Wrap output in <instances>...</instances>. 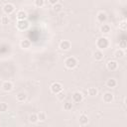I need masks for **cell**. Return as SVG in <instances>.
<instances>
[{
  "label": "cell",
  "instance_id": "obj_14",
  "mask_svg": "<svg viewBox=\"0 0 127 127\" xmlns=\"http://www.w3.org/2000/svg\"><path fill=\"white\" fill-rule=\"evenodd\" d=\"M16 17H17V20H26L28 18V14L25 10H19L17 11L16 13Z\"/></svg>",
  "mask_w": 127,
  "mask_h": 127
},
{
  "label": "cell",
  "instance_id": "obj_22",
  "mask_svg": "<svg viewBox=\"0 0 127 127\" xmlns=\"http://www.w3.org/2000/svg\"><path fill=\"white\" fill-rule=\"evenodd\" d=\"M28 120H29V122H30V123L35 124V123H37V122H38V115H37L36 113H32V114H30V115H29Z\"/></svg>",
  "mask_w": 127,
  "mask_h": 127
},
{
  "label": "cell",
  "instance_id": "obj_21",
  "mask_svg": "<svg viewBox=\"0 0 127 127\" xmlns=\"http://www.w3.org/2000/svg\"><path fill=\"white\" fill-rule=\"evenodd\" d=\"M37 115H38V121H40V122H45V121L47 120V114H46V112L40 111Z\"/></svg>",
  "mask_w": 127,
  "mask_h": 127
},
{
  "label": "cell",
  "instance_id": "obj_26",
  "mask_svg": "<svg viewBox=\"0 0 127 127\" xmlns=\"http://www.w3.org/2000/svg\"><path fill=\"white\" fill-rule=\"evenodd\" d=\"M56 95H57L58 100H60V101H64V99L65 98V93L64 92V90L60 91V92H59V93H57Z\"/></svg>",
  "mask_w": 127,
  "mask_h": 127
},
{
  "label": "cell",
  "instance_id": "obj_3",
  "mask_svg": "<svg viewBox=\"0 0 127 127\" xmlns=\"http://www.w3.org/2000/svg\"><path fill=\"white\" fill-rule=\"evenodd\" d=\"M29 26H30V23L27 21V19L26 20H19L16 24V28L19 31H26L29 28Z\"/></svg>",
  "mask_w": 127,
  "mask_h": 127
},
{
  "label": "cell",
  "instance_id": "obj_1",
  "mask_svg": "<svg viewBox=\"0 0 127 127\" xmlns=\"http://www.w3.org/2000/svg\"><path fill=\"white\" fill-rule=\"evenodd\" d=\"M109 40H108V38L107 37H99L97 40H96V42H95V46H96V48L98 49V50H105V49H107L108 47H109Z\"/></svg>",
  "mask_w": 127,
  "mask_h": 127
},
{
  "label": "cell",
  "instance_id": "obj_13",
  "mask_svg": "<svg viewBox=\"0 0 127 127\" xmlns=\"http://www.w3.org/2000/svg\"><path fill=\"white\" fill-rule=\"evenodd\" d=\"M88 121H89V119H88V116H87L86 114L82 113V114L79 115V117H78V123H79L81 126L86 125V124L88 123Z\"/></svg>",
  "mask_w": 127,
  "mask_h": 127
},
{
  "label": "cell",
  "instance_id": "obj_10",
  "mask_svg": "<svg viewBox=\"0 0 127 127\" xmlns=\"http://www.w3.org/2000/svg\"><path fill=\"white\" fill-rule=\"evenodd\" d=\"M96 20H97L98 23H101V24H103L104 22H106V20H107L106 13L103 12V11H99L97 13V15H96Z\"/></svg>",
  "mask_w": 127,
  "mask_h": 127
},
{
  "label": "cell",
  "instance_id": "obj_8",
  "mask_svg": "<svg viewBox=\"0 0 127 127\" xmlns=\"http://www.w3.org/2000/svg\"><path fill=\"white\" fill-rule=\"evenodd\" d=\"M106 67H107V69L110 70V71H115V70L118 68V63H117L115 60H110V61L107 62Z\"/></svg>",
  "mask_w": 127,
  "mask_h": 127
},
{
  "label": "cell",
  "instance_id": "obj_25",
  "mask_svg": "<svg viewBox=\"0 0 127 127\" xmlns=\"http://www.w3.org/2000/svg\"><path fill=\"white\" fill-rule=\"evenodd\" d=\"M119 29L122 31H126L127 30V21L126 20H122L119 23Z\"/></svg>",
  "mask_w": 127,
  "mask_h": 127
},
{
  "label": "cell",
  "instance_id": "obj_31",
  "mask_svg": "<svg viewBox=\"0 0 127 127\" xmlns=\"http://www.w3.org/2000/svg\"><path fill=\"white\" fill-rule=\"evenodd\" d=\"M48 1H49V3H50L51 5H55L56 3L59 2V0H48Z\"/></svg>",
  "mask_w": 127,
  "mask_h": 127
},
{
  "label": "cell",
  "instance_id": "obj_30",
  "mask_svg": "<svg viewBox=\"0 0 127 127\" xmlns=\"http://www.w3.org/2000/svg\"><path fill=\"white\" fill-rule=\"evenodd\" d=\"M45 5V1L44 0H35V6L38 8H41Z\"/></svg>",
  "mask_w": 127,
  "mask_h": 127
},
{
  "label": "cell",
  "instance_id": "obj_11",
  "mask_svg": "<svg viewBox=\"0 0 127 127\" xmlns=\"http://www.w3.org/2000/svg\"><path fill=\"white\" fill-rule=\"evenodd\" d=\"M103 58H104V54H103V52H102L101 50H98V49H97L96 51L93 52V59H94L95 61L100 62V61L103 60Z\"/></svg>",
  "mask_w": 127,
  "mask_h": 127
},
{
  "label": "cell",
  "instance_id": "obj_20",
  "mask_svg": "<svg viewBox=\"0 0 127 127\" xmlns=\"http://www.w3.org/2000/svg\"><path fill=\"white\" fill-rule=\"evenodd\" d=\"M124 56H125L124 50L117 49V50H115V51H114V57H115L116 59H122Z\"/></svg>",
  "mask_w": 127,
  "mask_h": 127
},
{
  "label": "cell",
  "instance_id": "obj_4",
  "mask_svg": "<svg viewBox=\"0 0 127 127\" xmlns=\"http://www.w3.org/2000/svg\"><path fill=\"white\" fill-rule=\"evenodd\" d=\"M50 89H51L52 93L57 94V93H59L60 91L63 90V84H62L61 82H59V81H55V82H53V83L51 84Z\"/></svg>",
  "mask_w": 127,
  "mask_h": 127
},
{
  "label": "cell",
  "instance_id": "obj_6",
  "mask_svg": "<svg viewBox=\"0 0 127 127\" xmlns=\"http://www.w3.org/2000/svg\"><path fill=\"white\" fill-rule=\"evenodd\" d=\"M59 48L64 51V52H66V51H69L70 48H71V43L68 41V40H63L61 41L60 45H59Z\"/></svg>",
  "mask_w": 127,
  "mask_h": 127
},
{
  "label": "cell",
  "instance_id": "obj_7",
  "mask_svg": "<svg viewBox=\"0 0 127 127\" xmlns=\"http://www.w3.org/2000/svg\"><path fill=\"white\" fill-rule=\"evenodd\" d=\"M71 100L74 103H80L83 100V94L79 91H74L71 95Z\"/></svg>",
  "mask_w": 127,
  "mask_h": 127
},
{
  "label": "cell",
  "instance_id": "obj_12",
  "mask_svg": "<svg viewBox=\"0 0 127 127\" xmlns=\"http://www.w3.org/2000/svg\"><path fill=\"white\" fill-rule=\"evenodd\" d=\"M14 88V85H13V83L11 82V81H4L3 83H2V89L5 91V92H10L12 89Z\"/></svg>",
  "mask_w": 127,
  "mask_h": 127
},
{
  "label": "cell",
  "instance_id": "obj_19",
  "mask_svg": "<svg viewBox=\"0 0 127 127\" xmlns=\"http://www.w3.org/2000/svg\"><path fill=\"white\" fill-rule=\"evenodd\" d=\"M87 94L91 97H94L98 94V90L96 87H88L87 88Z\"/></svg>",
  "mask_w": 127,
  "mask_h": 127
},
{
  "label": "cell",
  "instance_id": "obj_9",
  "mask_svg": "<svg viewBox=\"0 0 127 127\" xmlns=\"http://www.w3.org/2000/svg\"><path fill=\"white\" fill-rule=\"evenodd\" d=\"M113 99H114V95L111 92H108L107 91V92H104L103 95H102V100L105 103H110V102L113 101Z\"/></svg>",
  "mask_w": 127,
  "mask_h": 127
},
{
  "label": "cell",
  "instance_id": "obj_5",
  "mask_svg": "<svg viewBox=\"0 0 127 127\" xmlns=\"http://www.w3.org/2000/svg\"><path fill=\"white\" fill-rule=\"evenodd\" d=\"M15 6H14V4H12V3H6L4 6H3V12L5 13V15H11L14 11H15Z\"/></svg>",
  "mask_w": 127,
  "mask_h": 127
},
{
  "label": "cell",
  "instance_id": "obj_24",
  "mask_svg": "<svg viewBox=\"0 0 127 127\" xmlns=\"http://www.w3.org/2000/svg\"><path fill=\"white\" fill-rule=\"evenodd\" d=\"M64 109L65 111L71 110V109H72V103H71L70 101H65V102L64 103Z\"/></svg>",
  "mask_w": 127,
  "mask_h": 127
},
{
  "label": "cell",
  "instance_id": "obj_29",
  "mask_svg": "<svg viewBox=\"0 0 127 127\" xmlns=\"http://www.w3.org/2000/svg\"><path fill=\"white\" fill-rule=\"evenodd\" d=\"M126 48H127V42H126V40H121L119 42V49L125 50Z\"/></svg>",
  "mask_w": 127,
  "mask_h": 127
},
{
  "label": "cell",
  "instance_id": "obj_17",
  "mask_svg": "<svg viewBox=\"0 0 127 127\" xmlns=\"http://www.w3.org/2000/svg\"><path fill=\"white\" fill-rule=\"evenodd\" d=\"M20 47H21L22 49H24V50L29 49V48L31 47V41L28 40V39H24V40H22L21 43H20Z\"/></svg>",
  "mask_w": 127,
  "mask_h": 127
},
{
  "label": "cell",
  "instance_id": "obj_18",
  "mask_svg": "<svg viewBox=\"0 0 127 127\" xmlns=\"http://www.w3.org/2000/svg\"><path fill=\"white\" fill-rule=\"evenodd\" d=\"M111 31V27L108 25V24H102L101 27H100V32L102 34H108L110 33Z\"/></svg>",
  "mask_w": 127,
  "mask_h": 127
},
{
  "label": "cell",
  "instance_id": "obj_16",
  "mask_svg": "<svg viewBox=\"0 0 127 127\" xmlns=\"http://www.w3.org/2000/svg\"><path fill=\"white\" fill-rule=\"evenodd\" d=\"M27 99V94L25 92H19L16 94V100L18 102H25Z\"/></svg>",
  "mask_w": 127,
  "mask_h": 127
},
{
  "label": "cell",
  "instance_id": "obj_28",
  "mask_svg": "<svg viewBox=\"0 0 127 127\" xmlns=\"http://www.w3.org/2000/svg\"><path fill=\"white\" fill-rule=\"evenodd\" d=\"M10 23V19L8 17V15H5V16H2L1 17V24L3 25H7Z\"/></svg>",
  "mask_w": 127,
  "mask_h": 127
},
{
  "label": "cell",
  "instance_id": "obj_2",
  "mask_svg": "<svg viewBox=\"0 0 127 127\" xmlns=\"http://www.w3.org/2000/svg\"><path fill=\"white\" fill-rule=\"evenodd\" d=\"M64 66L68 69H73L77 66V60L74 57H68L64 60Z\"/></svg>",
  "mask_w": 127,
  "mask_h": 127
},
{
  "label": "cell",
  "instance_id": "obj_32",
  "mask_svg": "<svg viewBox=\"0 0 127 127\" xmlns=\"http://www.w3.org/2000/svg\"><path fill=\"white\" fill-rule=\"evenodd\" d=\"M0 22H1V18H0Z\"/></svg>",
  "mask_w": 127,
  "mask_h": 127
},
{
  "label": "cell",
  "instance_id": "obj_27",
  "mask_svg": "<svg viewBox=\"0 0 127 127\" xmlns=\"http://www.w3.org/2000/svg\"><path fill=\"white\" fill-rule=\"evenodd\" d=\"M8 110V104L6 102H0V112H6Z\"/></svg>",
  "mask_w": 127,
  "mask_h": 127
},
{
  "label": "cell",
  "instance_id": "obj_23",
  "mask_svg": "<svg viewBox=\"0 0 127 127\" xmlns=\"http://www.w3.org/2000/svg\"><path fill=\"white\" fill-rule=\"evenodd\" d=\"M53 10L56 12V13H60L62 10H63V5L61 3H56L55 5H53Z\"/></svg>",
  "mask_w": 127,
  "mask_h": 127
},
{
  "label": "cell",
  "instance_id": "obj_33",
  "mask_svg": "<svg viewBox=\"0 0 127 127\" xmlns=\"http://www.w3.org/2000/svg\"><path fill=\"white\" fill-rule=\"evenodd\" d=\"M6 1H8V0H6Z\"/></svg>",
  "mask_w": 127,
  "mask_h": 127
},
{
  "label": "cell",
  "instance_id": "obj_15",
  "mask_svg": "<svg viewBox=\"0 0 127 127\" xmlns=\"http://www.w3.org/2000/svg\"><path fill=\"white\" fill-rule=\"evenodd\" d=\"M105 84H106V86H107L108 88H115L116 85H117V81H116L115 78L110 77V78H108V79L106 80Z\"/></svg>",
  "mask_w": 127,
  "mask_h": 127
}]
</instances>
